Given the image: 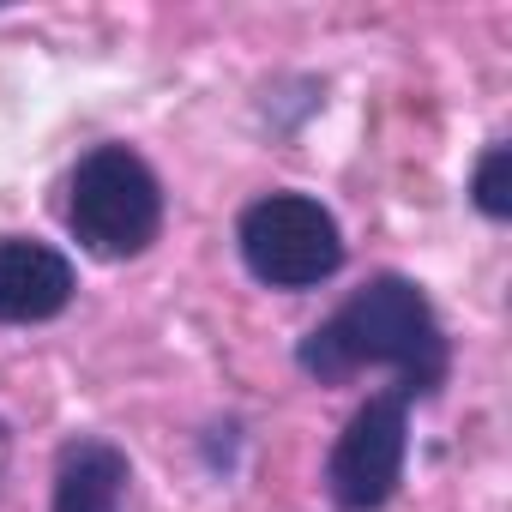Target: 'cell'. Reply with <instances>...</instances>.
Instances as JSON below:
<instances>
[{"mask_svg":"<svg viewBox=\"0 0 512 512\" xmlns=\"http://www.w3.org/2000/svg\"><path fill=\"white\" fill-rule=\"evenodd\" d=\"M7 464H13V422L0 416V482H7Z\"/></svg>","mask_w":512,"mask_h":512,"instance_id":"ba28073f","label":"cell"},{"mask_svg":"<svg viewBox=\"0 0 512 512\" xmlns=\"http://www.w3.org/2000/svg\"><path fill=\"white\" fill-rule=\"evenodd\" d=\"M79 272L37 235H0V326H43L73 308Z\"/></svg>","mask_w":512,"mask_h":512,"instance_id":"5b68a950","label":"cell"},{"mask_svg":"<svg viewBox=\"0 0 512 512\" xmlns=\"http://www.w3.org/2000/svg\"><path fill=\"white\" fill-rule=\"evenodd\" d=\"M235 253L253 284L266 290H320L344 272V229L314 193H260L235 217Z\"/></svg>","mask_w":512,"mask_h":512,"instance_id":"3957f363","label":"cell"},{"mask_svg":"<svg viewBox=\"0 0 512 512\" xmlns=\"http://www.w3.org/2000/svg\"><path fill=\"white\" fill-rule=\"evenodd\" d=\"M67 229L97 260H139L163 235V181L133 145H91L67 175Z\"/></svg>","mask_w":512,"mask_h":512,"instance_id":"7a4b0ae2","label":"cell"},{"mask_svg":"<svg viewBox=\"0 0 512 512\" xmlns=\"http://www.w3.org/2000/svg\"><path fill=\"white\" fill-rule=\"evenodd\" d=\"M404 464H410V398L392 386L356 404V416L332 440L326 494L338 512H386L404 482Z\"/></svg>","mask_w":512,"mask_h":512,"instance_id":"277c9868","label":"cell"},{"mask_svg":"<svg viewBox=\"0 0 512 512\" xmlns=\"http://www.w3.org/2000/svg\"><path fill=\"white\" fill-rule=\"evenodd\" d=\"M296 368L320 386H344L362 368H392L398 392L422 404L452 374V338L416 278L380 272L296 344Z\"/></svg>","mask_w":512,"mask_h":512,"instance_id":"6da1fadb","label":"cell"},{"mask_svg":"<svg viewBox=\"0 0 512 512\" xmlns=\"http://www.w3.org/2000/svg\"><path fill=\"white\" fill-rule=\"evenodd\" d=\"M127 482L133 464L115 440L103 434H73L55 452V494L49 512H121L127 506Z\"/></svg>","mask_w":512,"mask_h":512,"instance_id":"8992f818","label":"cell"},{"mask_svg":"<svg viewBox=\"0 0 512 512\" xmlns=\"http://www.w3.org/2000/svg\"><path fill=\"white\" fill-rule=\"evenodd\" d=\"M470 205H476L488 223H506V217H512V145H506V139H494V145L482 151V163H476V175H470Z\"/></svg>","mask_w":512,"mask_h":512,"instance_id":"52a82bcc","label":"cell"}]
</instances>
